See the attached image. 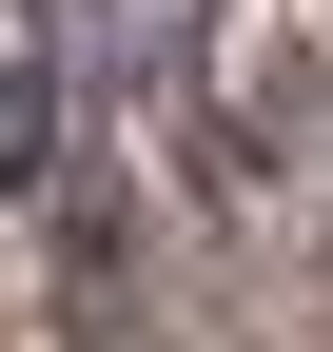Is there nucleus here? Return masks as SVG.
<instances>
[{"label": "nucleus", "instance_id": "obj_1", "mask_svg": "<svg viewBox=\"0 0 333 352\" xmlns=\"http://www.w3.org/2000/svg\"><path fill=\"white\" fill-rule=\"evenodd\" d=\"M39 138H59V78H39V59H0V196H20V176H59Z\"/></svg>", "mask_w": 333, "mask_h": 352}]
</instances>
